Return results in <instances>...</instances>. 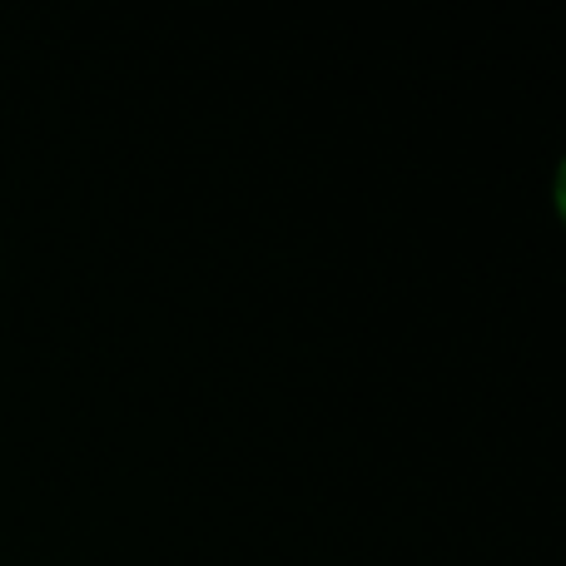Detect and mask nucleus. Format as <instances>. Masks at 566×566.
Masks as SVG:
<instances>
[]
</instances>
